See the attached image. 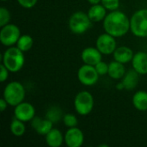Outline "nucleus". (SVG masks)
<instances>
[{"label": "nucleus", "mask_w": 147, "mask_h": 147, "mask_svg": "<svg viewBox=\"0 0 147 147\" xmlns=\"http://www.w3.org/2000/svg\"><path fill=\"white\" fill-rule=\"evenodd\" d=\"M102 53L97 49L96 47H86L82 51L81 53L82 61L86 65H94V66L102 60Z\"/></svg>", "instance_id": "obj_12"}, {"label": "nucleus", "mask_w": 147, "mask_h": 147, "mask_svg": "<svg viewBox=\"0 0 147 147\" xmlns=\"http://www.w3.org/2000/svg\"><path fill=\"white\" fill-rule=\"evenodd\" d=\"M30 123L32 128L39 135L42 136H46L53 128V123L47 118L41 119L39 116H34Z\"/></svg>", "instance_id": "obj_13"}, {"label": "nucleus", "mask_w": 147, "mask_h": 147, "mask_svg": "<svg viewBox=\"0 0 147 147\" xmlns=\"http://www.w3.org/2000/svg\"><path fill=\"white\" fill-rule=\"evenodd\" d=\"M91 22H92L87 13L83 11H77L70 16L68 26L73 34H83L90 28Z\"/></svg>", "instance_id": "obj_4"}, {"label": "nucleus", "mask_w": 147, "mask_h": 147, "mask_svg": "<svg viewBox=\"0 0 147 147\" xmlns=\"http://www.w3.org/2000/svg\"><path fill=\"white\" fill-rule=\"evenodd\" d=\"M18 4L25 9L33 8L38 2V0H16Z\"/></svg>", "instance_id": "obj_28"}, {"label": "nucleus", "mask_w": 147, "mask_h": 147, "mask_svg": "<svg viewBox=\"0 0 147 147\" xmlns=\"http://www.w3.org/2000/svg\"><path fill=\"white\" fill-rule=\"evenodd\" d=\"M8 105H9V103H8L7 101L3 97V98L0 100V110H1V112H4V111L7 109Z\"/></svg>", "instance_id": "obj_30"}, {"label": "nucleus", "mask_w": 147, "mask_h": 147, "mask_svg": "<svg viewBox=\"0 0 147 147\" xmlns=\"http://www.w3.org/2000/svg\"><path fill=\"white\" fill-rule=\"evenodd\" d=\"M25 63L24 53L16 46L9 47L3 53L2 64L9 71V72H18L22 70Z\"/></svg>", "instance_id": "obj_2"}, {"label": "nucleus", "mask_w": 147, "mask_h": 147, "mask_svg": "<svg viewBox=\"0 0 147 147\" xmlns=\"http://www.w3.org/2000/svg\"><path fill=\"white\" fill-rule=\"evenodd\" d=\"M140 81V74L134 70V69H130L128 70L124 77L121 78V82L124 84L125 90H134Z\"/></svg>", "instance_id": "obj_17"}, {"label": "nucleus", "mask_w": 147, "mask_h": 147, "mask_svg": "<svg viewBox=\"0 0 147 147\" xmlns=\"http://www.w3.org/2000/svg\"><path fill=\"white\" fill-rule=\"evenodd\" d=\"M26 90L22 84L18 81L9 83L3 90V97L7 101L9 106L16 107L19 103L24 102Z\"/></svg>", "instance_id": "obj_3"}, {"label": "nucleus", "mask_w": 147, "mask_h": 147, "mask_svg": "<svg viewBox=\"0 0 147 147\" xmlns=\"http://www.w3.org/2000/svg\"><path fill=\"white\" fill-rule=\"evenodd\" d=\"M25 122L18 120L17 118L14 117L10 122L9 125V130L10 133L16 136V137H22L24 135L26 132V127H25Z\"/></svg>", "instance_id": "obj_21"}, {"label": "nucleus", "mask_w": 147, "mask_h": 147, "mask_svg": "<svg viewBox=\"0 0 147 147\" xmlns=\"http://www.w3.org/2000/svg\"><path fill=\"white\" fill-rule=\"evenodd\" d=\"M21 35V30L16 24L8 23L1 27L0 41L4 47H9L16 45Z\"/></svg>", "instance_id": "obj_7"}, {"label": "nucleus", "mask_w": 147, "mask_h": 147, "mask_svg": "<svg viewBox=\"0 0 147 147\" xmlns=\"http://www.w3.org/2000/svg\"><path fill=\"white\" fill-rule=\"evenodd\" d=\"M62 121H63L64 125L67 128L77 127L78 126V121L77 116L75 115H73V114H71V113L65 114L64 116H63Z\"/></svg>", "instance_id": "obj_24"}, {"label": "nucleus", "mask_w": 147, "mask_h": 147, "mask_svg": "<svg viewBox=\"0 0 147 147\" xmlns=\"http://www.w3.org/2000/svg\"><path fill=\"white\" fill-rule=\"evenodd\" d=\"M133 105L139 111L147 110V91L139 90L133 96Z\"/></svg>", "instance_id": "obj_20"}, {"label": "nucleus", "mask_w": 147, "mask_h": 147, "mask_svg": "<svg viewBox=\"0 0 147 147\" xmlns=\"http://www.w3.org/2000/svg\"><path fill=\"white\" fill-rule=\"evenodd\" d=\"M89 3H90L91 5H94V4H98V3H101L102 0H87Z\"/></svg>", "instance_id": "obj_31"}, {"label": "nucleus", "mask_w": 147, "mask_h": 147, "mask_svg": "<svg viewBox=\"0 0 147 147\" xmlns=\"http://www.w3.org/2000/svg\"><path fill=\"white\" fill-rule=\"evenodd\" d=\"M1 72H0V81L1 83H4L7 79H8V77H9V71L4 66V65H1Z\"/></svg>", "instance_id": "obj_29"}, {"label": "nucleus", "mask_w": 147, "mask_h": 147, "mask_svg": "<svg viewBox=\"0 0 147 147\" xmlns=\"http://www.w3.org/2000/svg\"><path fill=\"white\" fill-rule=\"evenodd\" d=\"M10 13L9 9L5 7L0 8V27H3L8 23H9L10 21Z\"/></svg>", "instance_id": "obj_25"}, {"label": "nucleus", "mask_w": 147, "mask_h": 147, "mask_svg": "<svg viewBox=\"0 0 147 147\" xmlns=\"http://www.w3.org/2000/svg\"><path fill=\"white\" fill-rule=\"evenodd\" d=\"M33 45L34 39L29 34H22L16 43V47L23 53L29 51L33 47Z\"/></svg>", "instance_id": "obj_23"}, {"label": "nucleus", "mask_w": 147, "mask_h": 147, "mask_svg": "<svg viewBox=\"0 0 147 147\" xmlns=\"http://www.w3.org/2000/svg\"><path fill=\"white\" fill-rule=\"evenodd\" d=\"M35 116V109L30 102H22L16 105L14 109V117L18 120L28 122L31 121L33 118Z\"/></svg>", "instance_id": "obj_10"}, {"label": "nucleus", "mask_w": 147, "mask_h": 147, "mask_svg": "<svg viewBox=\"0 0 147 147\" xmlns=\"http://www.w3.org/2000/svg\"><path fill=\"white\" fill-rule=\"evenodd\" d=\"M99 74L96 71L94 65H83L79 67L78 71V81L85 86H93L95 85L99 79Z\"/></svg>", "instance_id": "obj_8"}, {"label": "nucleus", "mask_w": 147, "mask_h": 147, "mask_svg": "<svg viewBox=\"0 0 147 147\" xmlns=\"http://www.w3.org/2000/svg\"><path fill=\"white\" fill-rule=\"evenodd\" d=\"M95 104L94 97L87 90L79 91L74 98V109L82 116H86L91 113Z\"/></svg>", "instance_id": "obj_6"}, {"label": "nucleus", "mask_w": 147, "mask_h": 147, "mask_svg": "<svg viewBox=\"0 0 147 147\" xmlns=\"http://www.w3.org/2000/svg\"><path fill=\"white\" fill-rule=\"evenodd\" d=\"M103 28L115 38L122 37L130 31V18L119 9L110 11L103 20Z\"/></svg>", "instance_id": "obj_1"}, {"label": "nucleus", "mask_w": 147, "mask_h": 147, "mask_svg": "<svg viewBox=\"0 0 147 147\" xmlns=\"http://www.w3.org/2000/svg\"><path fill=\"white\" fill-rule=\"evenodd\" d=\"M126 68L124 66V64L118 62L116 60L114 59V61L110 62L109 64V72L108 75L115 79V80H118V79H121L125 73H126Z\"/></svg>", "instance_id": "obj_19"}, {"label": "nucleus", "mask_w": 147, "mask_h": 147, "mask_svg": "<svg viewBox=\"0 0 147 147\" xmlns=\"http://www.w3.org/2000/svg\"><path fill=\"white\" fill-rule=\"evenodd\" d=\"M45 140L48 146L60 147L65 142V135L62 134L60 130L53 127L45 136Z\"/></svg>", "instance_id": "obj_16"}, {"label": "nucleus", "mask_w": 147, "mask_h": 147, "mask_svg": "<svg viewBox=\"0 0 147 147\" xmlns=\"http://www.w3.org/2000/svg\"><path fill=\"white\" fill-rule=\"evenodd\" d=\"M116 89H117L118 90H124V89H125V87H124V84H122V82L119 83V84L116 85Z\"/></svg>", "instance_id": "obj_32"}, {"label": "nucleus", "mask_w": 147, "mask_h": 147, "mask_svg": "<svg viewBox=\"0 0 147 147\" xmlns=\"http://www.w3.org/2000/svg\"><path fill=\"white\" fill-rule=\"evenodd\" d=\"M132 66L140 75L147 74V53L146 52H138L134 53L132 59Z\"/></svg>", "instance_id": "obj_14"}, {"label": "nucleus", "mask_w": 147, "mask_h": 147, "mask_svg": "<svg viewBox=\"0 0 147 147\" xmlns=\"http://www.w3.org/2000/svg\"><path fill=\"white\" fill-rule=\"evenodd\" d=\"M130 31L137 37H147V9H141L134 13L130 18Z\"/></svg>", "instance_id": "obj_5"}, {"label": "nucleus", "mask_w": 147, "mask_h": 147, "mask_svg": "<svg viewBox=\"0 0 147 147\" xmlns=\"http://www.w3.org/2000/svg\"><path fill=\"white\" fill-rule=\"evenodd\" d=\"M101 3L109 11L116 10L120 7V0H102Z\"/></svg>", "instance_id": "obj_26"}, {"label": "nucleus", "mask_w": 147, "mask_h": 147, "mask_svg": "<svg viewBox=\"0 0 147 147\" xmlns=\"http://www.w3.org/2000/svg\"><path fill=\"white\" fill-rule=\"evenodd\" d=\"M95 68L100 76L106 75L109 72V64H107L106 62H104L102 60H101L99 63H97L95 65Z\"/></svg>", "instance_id": "obj_27"}, {"label": "nucleus", "mask_w": 147, "mask_h": 147, "mask_svg": "<svg viewBox=\"0 0 147 147\" xmlns=\"http://www.w3.org/2000/svg\"><path fill=\"white\" fill-rule=\"evenodd\" d=\"M87 14L92 22H99L103 21L106 17L107 9L102 3L94 4L89 9Z\"/></svg>", "instance_id": "obj_18"}, {"label": "nucleus", "mask_w": 147, "mask_h": 147, "mask_svg": "<svg viewBox=\"0 0 147 147\" xmlns=\"http://www.w3.org/2000/svg\"><path fill=\"white\" fill-rule=\"evenodd\" d=\"M84 142L83 131L77 127H70L65 134V143L68 147H80Z\"/></svg>", "instance_id": "obj_11"}, {"label": "nucleus", "mask_w": 147, "mask_h": 147, "mask_svg": "<svg viewBox=\"0 0 147 147\" xmlns=\"http://www.w3.org/2000/svg\"><path fill=\"white\" fill-rule=\"evenodd\" d=\"M63 116H64L63 111L59 107L52 106L47 110L45 118L48 119L49 121H51L54 124V123L59 122L63 119Z\"/></svg>", "instance_id": "obj_22"}, {"label": "nucleus", "mask_w": 147, "mask_h": 147, "mask_svg": "<svg viewBox=\"0 0 147 147\" xmlns=\"http://www.w3.org/2000/svg\"><path fill=\"white\" fill-rule=\"evenodd\" d=\"M96 47L102 53V55L113 54L117 48L115 37L105 32L104 34H102L97 37Z\"/></svg>", "instance_id": "obj_9"}, {"label": "nucleus", "mask_w": 147, "mask_h": 147, "mask_svg": "<svg viewBox=\"0 0 147 147\" xmlns=\"http://www.w3.org/2000/svg\"><path fill=\"white\" fill-rule=\"evenodd\" d=\"M113 55L115 60L121 62L122 64H127L132 61L134 53L130 47L126 46H121V47H118L115 49Z\"/></svg>", "instance_id": "obj_15"}, {"label": "nucleus", "mask_w": 147, "mask_h": 147, "mask_svg": "<svg viewBox=\"0 0 147 147\" xmlns=\"http://www.w3.org/2000/svg\"><path fill=\"white\" fill-rule=\"evenodd\" d=\"M1 1H8V0H1Z\"/></svg>", "instance_id": "obj_33"}, {"label": "nucleus", "mask_w": 147, "mask_h": 147, "mask_svg": "<svg viewBox=\"0 0 147 147\" xmlns=\"http://www.w3.org/2000/svg\"><path fill=\"white\" fill-rule=\"evenodd\" d=\"M146 53H147V49H146Z\"/></svg>", "instance_id": "obj_34"}]
</instances>
